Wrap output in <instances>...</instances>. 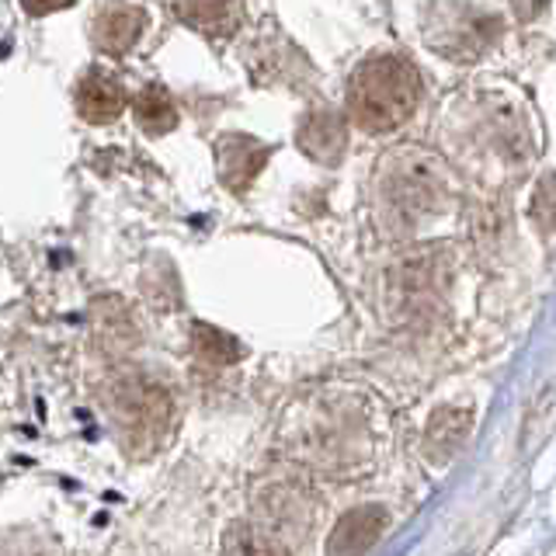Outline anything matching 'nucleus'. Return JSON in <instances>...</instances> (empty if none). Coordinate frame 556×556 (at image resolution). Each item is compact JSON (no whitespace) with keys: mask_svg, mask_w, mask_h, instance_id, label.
Returning a JSON list of instances; mask_svg holds the SVG:
<instances>
[{"mask_svg":"<svg viewBox=\"0 0 556 556\" xmlns=\"http://www.w3.org/2000/svg\"><path fill=\"white\" fill-rule=\"evenodd\" d=\"M421 98V77L400 56H369L348 84V109L365 132H390L407 122Z\"/></svg>","mask_w":556,"mask_h":556,"instance_id":"1","label":"nucleus"},{"mask_svg":"<svg viewBox=\"0 0 556 556\" xmlns=\"http://www.w3.org/2000/svg\"><path fill=\"white\" fill-rule=\"evenodd\" d=\"M195 348H199V355L213 365H230L243 355V348L230 334H223V330H213L205 324L195 327Z\"/></svg>","mask_w":556,"mask_h":556,"instance_id":"10","label":"nucleus"},{"mask_svg":"<svg viewBox=\"0 0 556 556\" xmlns=\"http://www.w3.org/2000/svg\"><path fill=\"white\" fill-rule=\"evenodd\" d=\"M74 104H77L80 118L94 122V126H104V122H115L122 112H126L129 94H126V84H122L112 70L91 66V70H84L74 87Z\"/></svg>","mask_w":556,"mask_h":556,"instance_id":"3","label":"nucleus"},{"mask_svg":"<svg viewBox=\"0 0 556 556\" xmlns=\"http://www.w3.org/2000/svg\"><path fill=\"white\" fill-rule=\"evenodd\" d=\"M382 526H387V511L376 508V504L344 515L334 539H330V553H362V549H369L379 539Z\"/></svg>","mask_w":556,"mask_h":556,"instance_id":"7","label":"nucleus"},{"mask_svg":"<svg viewBox=\"0 0 556 556\" xmlns=\"http://www.w3.org/2000/svg\"><path fill=\"white\" fill-rule=\"evenodd\" d=\"M178 14L195 31L226 39V35H233L240 28L243 0H178Z\"/></svg>","mask_w":556,"mask_h":556,"instance_id":"5","label":"nucleus"},{"mask_svg":"<svg viewBox=\"0 0 556 556\" xmlns=\"http://www.w3.org/2000/svg\"><path fill=\"white\" fill-rule=\"evenodd\" d=\"M535 213H539V219L549 226V230H556V174H549V178L539 185V191H535Z\"/></svg>","mask_w":556,"mask_h":556,"instance_id":"11","label":"nucleus"},{"mask_svg":"<svg viewBox=\"0 0 556 556\" xmlns=\"http://www.w3.org/2000/svg\"><path fill=\"white\" fill-rule=\"evenodd\" d=\"M469 431V410L459 407H442L431 414V421L425 428V452L431 463H448L456 456V448L463 445Z\"/></svg>","mask_w":556,"mask_h":556,"instance_id":"6","label":"nucleus"},{"mask_svg":"<svg viewBox=\"0 0 556 556\" xmlns=\"http://www.w3.org/2000/svg\"><path fill=\"white\" fill-rule=\"evenodd\" d=\"M25 11L35 14V17H42V14H52V11H63V8H74L77 0H22Z\"/></svg>","mask_w":556,"mask_h":556,"instance_id":"12","label":"nucleus"},{"mask_svg":"<svg viewBox=\"0 0 556 556\" xmlns=\"http://www.w3.org/2000/svg\"><path fill=\"white\" fill-rule=\"evenodd\" d=\"M300 143L309 156H317L324 164H334L344 153V122L334 112H317L303 122Z\"/></svg>","mask_w":556,"mask_h":556,"instance_id":"8","label":"nucleus"},{"mask_svg":"<svg viewBox=\"0 0 556 556\" xmlns=\"http://www.w3.org/2000/svg\"><path fill=\"white\" fill-rule=\"evenodd\" d=\"M219 178L230 191H248V185L268 164V147H261L251 136H223L219 147Z\"/></svg>","mask_w":556,"mask_h":556,"instance_id":"4","label":"nucleus"},{"mask_svg":"<svg viewBox=\"0 0 556 556\" xmlns=\"http://www.w3.org/2000/svg\"><path fill=\"white\" fill-rule=\"evenodd\" d=\"M150 25V14L132 4V0H101L94 8L87 31L91 42L104 56H126V52L143 39V31Z\"/></svg>","mask_w":556,"mask_h":556,"instance_id":"2","label":"nucleus"},{"mask_svg":"<svg viewBox=\"0 0 556 556\" xmlns=\"http://www.w3.org/2000/svg\"><path fill=\"white\" fill-rule=\"evenodd\" d=\"M136 122L139 129L150 132V136H164L178 126V109H174V98L167 94V87L161 84H150L139 91L136 98Z\"/></svg>","mask_w":556,"mask_h":556,"instance_id":"9","label":"nucleus"},{"mask_svg":"<svg viewBox=\"0 0 556 556\" xmlns=\"http://www.w3.org/2000/svg\"><path fill=\"white\" fill-rule=\"evenodd\" d=\"M546 4H549V0H511V8H515V14L521 17V22H532V17H539L546 11Z\"/></svg>","mask_w":556,"mask_h":556,"instance_id":"13","label":"nucleus"}]
</instances>
